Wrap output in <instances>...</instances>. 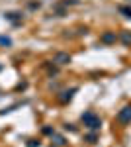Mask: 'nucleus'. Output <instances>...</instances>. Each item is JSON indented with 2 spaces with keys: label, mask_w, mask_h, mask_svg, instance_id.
<instances>
[{
  "label": "nucleus",
  "mask_w": 131,
  "mask_h": 147,
  "mask_svg": "<svg viewBox=\"0 0 131 147\" xmlns=\"http://www.w3.org/2000/svg\"><path fill=\"white\" fill-rule=\"evenodd\" d=\"M82 122H84V125H88L90 129H98L100 125H102L100 118H98V116H96L94 112H86V114H82Z\"/></svg>",
  "instance_id": "f257e3e1"
},
{
  "label": "nucleus",
  "mask_w": 131,
  "mask_h": 147,
  "mask_svg": "<svg viewBox=\"0 0 131 147\" xmlns=\"http://www.w3.org/2000/svg\"><path fill=\"white\" fill-rule=\"evenodd\" d=\"M118 122L120 124H129L131 122V106H125L118 112Z\"/></svg>",
  "instance_id": "f03ea898"
},
{
  "label": "nucleus",
  "mask_w": 131,
  "mask_h": 147,
  "mask_svg": "<svg viewBox=\"0 0 131 147\" xmlns=\"http://www.w3.org/2000/svg\"><path fill=\"white\" fill-rule=\"evenodd\" d=\"M53 61L57 65H67V63H71V55H67V53H57Z\"/></svg>",
  "instance_id": "7ed1b4c3"
},
{
  "label": "nucleus",
  "mask_w": 131,
  "mask_h": 147,
  "mask_svg": "<svg viewBox=\"0 0 131 147\" xmlns=\"http://www.w3.org/2000/svg\"><path fill=\"white\" fill-rule=\"evenodd\" d=\"M102 41H104V43H112V41H116V35L114 34H104L102 35Z\"/></svg>",
  "instance_id": "20e7f679"
},
{
  "label": "nucleus",
  "mask_w": 131,
  "mask_h": 147,
  "mask_svg": "<svg viewBox=\"0 0 131 147\" xmlns=\"http://www.w3.org/2000/svg\"><path fill=\"white\" fill-rule=\"evenodd\" d=\"M120 12L125 16V18H131V8L129 6H120Z\"/></svg>",
  "instance_id": "39448f33"
},
{
  "label": "nucleus",
  "mask_w": 131,
  "mask_h": 147,
  "mask_svg": "<svg viewBox=\"0 0 131 147\" xmlns=\"http://www.w3.org/2000/svg\"><path fill=\"white\" fill-rule=\"evenodd\" d=\"M120 37H121V41H123V43H127V45L131 43V34H127V32H123Z\"/></svg>",
  "instance_id": "423d86ee"
},
{
  "label": "nucleus",
  "mask_w": 131,
  "mask_h": 147,
  "mask_svg": "<svg viewBox=\"0 0 131 147\" xmlns=\"http://www.w3.org/2000/svg\"><path fill=\"white\" fill-rule=\"evenodd\" d=\"M73 92H75V88H73V90H69V92H63L65 96H61V102H67V100H71V98H73Z\"/></svg>",
  "instance_id": "0eeeda50"
},
{
  "label": "nucleus",
  "mask_w": 131,
  "mask_h": 147,
  "mask_svg": "<svg viewBox=\"0 0 131 147\" xmlns=\"http://www.w3.org/2000/svg\"><path fill=\"white\" fill-rule=\"evenodd\" d=\"M55 145H57V147H63V145H65V137L55 136Z\"/></svg>",
  "instance_id": "6e6552de"
},
{
  "label": "nucleus",
  "mask_w": 131,
  "mask_h": 147,
  "mask_svg": "<svg viewBox=\"0 0 131 147\" xmlns=\"http://www.w3.org/2000/svg\"><path fill=\"white\" fill-rule=\"evenodd\" d=\"M0 43H4V45H10L12 41L8 39V37H0Z\"/></svg>",
  "instance_id": "1a4fd4ad"
},
{
  "label": "nucleus",
  "mask_w": 131,
  "mask_h": 147,
  "mask_svg": "<svg viewBox=\"0 0 131 147\" xmlns=\"http://www.w3.org/2000/svg\"><path fill=\"white\" fill-rule=\"evenodd\" d=\"M88 141H90V143H94V141H96V136H94V134H90V136H88Z\"/></svg>",
  "instance_id": "9d476101"
},
{
  "label": "nucleus",
  "mask_w": 131,
  "mask_h": 147,
  "mask_svg": "<svg viewBox=\"0 0 131 147\" xmlns=\"http://www.w3.org/2000/svg\"><path fill=\"white\" fill-rule=\"evenodd\" d=\"M28 145H30V147H37V145H39V141H37V143H35V141H33V139H32V141H30V143H28Z\"/></svg>",
  "instance_id": "9b49d317"
},
{
  "label": "nucleus",
  "mask_w": 131,
  "mask_h": 147,
  "mask_svg": "<svg viewBox=\"0 0 131 147\" xmlns=\"http://www.w3.org/2000/svg\"><path fill=\"white\" fill-rule=\"evenodd\" d=\"M129 2H131V0H129Z\"/></svg>",
  "instance_id": "f8f14e48"
}]
</instances>
